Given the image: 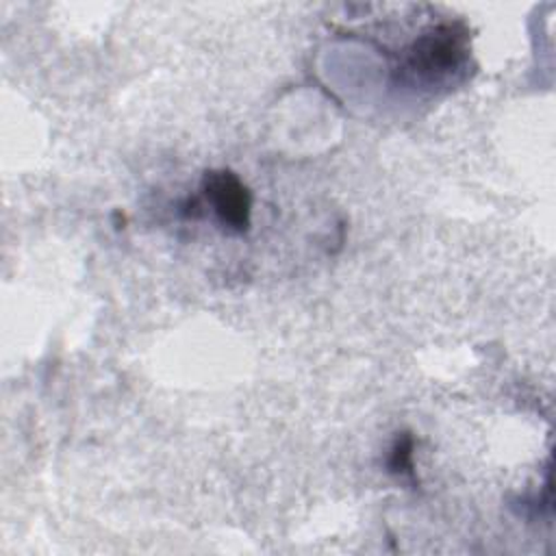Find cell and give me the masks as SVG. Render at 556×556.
Masks as SVG:
<instances>
[{
	"label": "cell",
	"mask_w": 556,
	"mask_h": 556,
	"mask_svg": "<svg viewBox=\"0 0 556 556\" xmlns=\"http://www.w3.org/2000/svg\"><path fill=\"white\" fill-rule=\"evenodd\" d=\"M465 54V33L452 24H443L410 46L406 56V72L419 80L434 83L460 67Z\"/></svg>",
	"instance_id": "1"
},
{
	"label": "cell",
	"mask_w": 556,
	"mask_h": 556,
	"mask_svg": "<svg viewBox=\"0 0 556 556\" xmlns=\"http://www.w3.org/2000/svg\"><path fill=\"white\" fill-rule=\"evenodd\" d=\"M204 195L213 206L217 219L235 232H245L250 226L252 198L245 185L228 169L206 172L202 180Z\"/></svg>",
	"instance_id": "2"
},
{
	"label": "cell",
	"mask_w": 556,
	"mask_h": 556,
	"mask_svg": "<svg viewBox=\"0 0 556 556\" xmlns=\"http://www.w3.org/2000/svg\"><path fill=\"white\" fill-rule=\"evenodd\" d=\"M413 458V441L410 437H402L395 441L393 450H391V456H389V469L393 473H410V463Z\"/></svg>",
	"instance_id": "3"
}]
</instances>
